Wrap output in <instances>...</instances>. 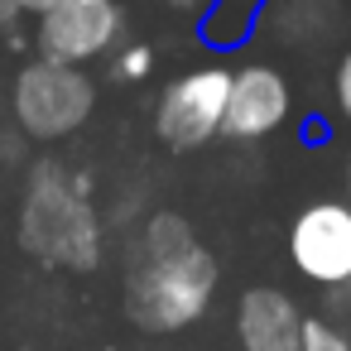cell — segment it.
Segmentation results:
<instances>
[{
	"label": "cell",
	"mask_w": 351,
	"mask_h": 351,
	"mask_svg": "<svg viewBox=\"0 0 351 351\" xmlns=\"http://www.w3.org/2000/svg\"><path fill=\"white\" fill-rule=\"evenodd\" d=\"M125 39L121 0H58L53 10L34 15V53L73 68L101 63Z\"/></svg>",
	"instance_id": "5"
},
{
	"label": "cell",
	"mask_w": 351,
	"mask_h": 351,
	"mask_svg": "<svg viewBox=\"0 0 351 351\" xmlns=\"http://www.w3.org/2000/svg\"><path fill=\"white\" fill-rule=\"evenodd\" d=\"M332 106H337L341 125H351V49H341V58L332 68Z\"/></svg>",
	"instance_id": "12"
},
{
	"label": "cell",
	"mask_w": 351,
	"mask_h": 351,
	"mask_svg": "<svg viewBox=\"0 0 351 351\" xmlns=\"http://www.w3.org/2000/svg\"><path fill=\"white\" fill-rule=\"evenodd\" d=\"M293 116V87L274 63H241L231 68V97H226V121L221 135L236 145L269 140L289 125Z\"/></svg>",
	"instance_id": "7"
},
{
	"label": "cell",
	"mask_w": 351,
	"mask_h": 351,
	"mask_svg": "<svg viewBox=\"0 0 351 351\" xmlns=\"http://www.w3.org/2000/svg\"><path fill=\"white\" fill-rule=\"evenodd\" d=\"M298 351H351V337L327 317H303V346Z\"/></svg>",
	"instance_id": "11"
},
{
	"label": "cell",
	"mask_w": 351,
	"mask_h": 351,
	"mask_svg": "<svg viewBox=\"0 0 351 351\" xmlns=\"http://www.w3.org/2000/svg\"><path fill=\"white\" fill-rule=\"evenodd\" d=\"M260 5L265 0H217V5L202 15V25H197V39L207 49H217V53H236L241 44H250Z\"/></svg>",
	"instance_id": "9"
},
{
	"label": "cell",
	"mask_w": 351,
	"mask_h": 351,
	"mask_svg": "<svg viewBox=\"0 0 351 351\" xmlns=\"http://www.w3.org/2000/svg\"><path fill=\"white\" fill-rule=\"evenodd\" d=\"M20 245L53 269L87 274L106 255V221L92 202V173L63 159H39L20 197Z\"/></svg>",
	"instance_id": "2"
},
{
	"label": "cell",
	"mask_w": 351,
	"mask_h": 351,
	"mask_svg": "<svg viewBox=\"0 0 351 351\" xmlns=\"http://www.w3.org/2000/svg\"><path fill=\"white\" fill-rule=\"evenodd\" d=\"M303 140H308V145H313V140L322 145V140H327V121H308V125H303Z\"/></svg>",
	"instance_id": "15"
},
{
	"label": "cell",
	"mask_w": 351,
	"mask_h": 351,
	"mask_svg": "<svg viewBox=\"0 0 351 351\" xmlns=\"http://www.w3.org/2000/svg\"><path fill=\"white\" fill-rule=\"evenodd\" d=\"M289 265L313 289H351V207L346 197H317L289 221Z\"/></svg>",
	"instance_id": "6"
},
{
	"label": "cell",
	"mask_w": 351,
	"mask_h": 351,
	"mask_svg": "<svg viewBox=\"0 0 351 351\" xmlns=\"http://www.w3.org/2000/svg\"><path fill=\"white\" fill-rule=\"evenodd\" d=\"M346 207H351V164H346Z\"/></svg>",
	"instance_id": "17"
},
{
	"label": "cell",
	"mask_w": 351,
	"mask_h": 351,
	"mask_svg": "<svg viewBox=\"0 0 351 351\" xmlns=\"http://www.w3.org/2000/svg\"><path fill=\"white\" fill-rule=\"evenodd\" d=\"M226 97H231V68L202 63V68L178 73L154 101L159 145L173 154H193V149L212 145L221 135V121H226Z\"/></svg>",
	"instance_id": "4"
},
{
	"label": "cell",
	"mask_w": 351,
	"mask_h": 351,
	"mask_svg": "<svg viewBox=\"0 0 351 351\" xmlns=\"http://www.w3.org/2000/svg\"><path fill=\"white\" fill-rule=\"evenodd\" d=\"M154 63H159V49L145 44V39H121L111 53H106V82L116 87H140L154 77Z\"/></svg>",
	"instance_id": "10"
},
{
	"label": "cell",
	"mask_w": 351,
	"mask_h": 351,
	"mask_svg": "<svg viewBox=\"0 0 351 351\" xmlns=\"http://www.w3.org/2000/svg\"><path fill=\"white\" fill-rule=\"evenodd\" d=\"M10 5L20 10V15H44V10H53L58 0H10Z\"/></svg>",
	"instance_id": "14"
},
{
	"label": "cell",
	"mask_w": 351,
	"mask_h": 351,
	"mask_svg": "<svg viewBox=\"0 0 351 351\" xmlns=\"http://www.w3.org/2000/svg\"><path fill=\"white\" fill-rule=\"evenodd\" d=\"M15 20H20V10L10 5V0H0V29H10Z\"/></svg>",
	"instance_id": "16"
},
{
	"label": "cell",
	"mask_w": 351,
	"mask_h": 351,
	"mask_svg": "<svg viewBox=\"0 0 351 351\" xmlns=\"http://www.w3.org/2000/svg\"><path fill=\"white\" fill-rule=\"evenodd\" d=\"M303 308L289 289L255 284L236 298V341L241 351H298L303 346Z\"/></svg>",
	"instance_id": "8"
},
{
	"label": "cell",
	"mask_w": 351,
	"mask_h": 351,
	"mask_svg": "<svg viewBox=\"0 0 351 351\" xmlns=\"http://www.w3.org/2000/svg\"><path fill=\"white\" fill-rule=\"evenodd\" d=\"M92 111H97V77L87 68L34 53L10 82V121L20 125L25 140L58 145L77 135L92 121Z\"/></svg>",
	"instance_id": "3"
},
{
	"label": "cell",
	"mask_w": 351,
	"mask_h": 351,
	"mask_svg": "<svg viewBox=\"0 0 351 351\" xmlns=\"http://www.w3.org/2000/svg\"><path fill=\"white\" fill-rule=\"evenodd\" d=\"M159 10H169V15H178V20H193V25H202V15L217 5V0H154Z\"/></svg>",
	"instance_id": "13"
},
{
	"label": "cell",
	"mask_w": 351,
	"mask_h": 351,
	"mask_svg": "<svg viewBox=\"0 0 351 351\" xmlns=\"http://www.w3.org/2000/svg\"><path fill=\"white\" fill-rule=\"evenodd\" d=\"M217 255L197 241L183 212H149L125 274V313L140 332L169 337L193 327L217 298Z\"/></svg>",
	"instance_id": "1"
}]
</instances>
